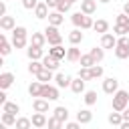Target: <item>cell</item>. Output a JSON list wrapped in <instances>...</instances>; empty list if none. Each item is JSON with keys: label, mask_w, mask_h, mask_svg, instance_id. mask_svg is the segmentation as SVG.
<instances>
[{"label": "cell", "mask_w": 129, "mask_h": 129, "mask_svg": "<svg viewBox=\"0 0 129 129\" xmlns=\"http://www.w3.org/2000/svg\"><path fill=\"white\" fill-rule=\"evenodd\" d=\"M113 32H115L117 36H127V32H129V26H121V24H115Z\"/></svg>", "instance_id": "cell-38"}, {"label": "cell", "mask_w": 129, "mask_h": 129, "mask_svg": "<svg viewBox=\"0 0 129 129\" xmlns=\"http://www.w3.org/2000/svg\"><path fill=\"white\" fill-rule=\"evenodd\" d=\"M32 109H34L36 113H46V111H48V101L42 99V97H40V99H34V101H32Z\"/></svg>", "instance_id": "cell-11"}, {"label": "cell", "mask_w": 129, "mask_h": 129, "mask_svg": "<svg viewBox=\"0 0 129 129\" xmlns=\"http://www.w3.org/2000/svg\"><path fill=\"white\" fill-rule=\"evenodd\" d=\"M83 99H85V105H87V107H93V105L97 103V93H95V91H87Z\"/></svg>", "instance_id": "cell-32"}, {"label": "cell", "mask_w": 129, "mask_h": 129, "mask_svg": "<svg viewBox=\"0 0 129 129\" xmlns=\"http://www.w3.org/2000/svg\"><path fill=\"white\" fill-rule=\"evenodd\" d=\"M64 129H81V123L79 121H69V123H64Z\"/></svg>", "instance_id": "cell-48"}, {"label": "cell", "mask_w": 129, "mask_h": 129, "mask_svg": "<svg viewBox=\"0 0 129 129\" xmlns=\"http://www.w3.org/2000/svg\"><path fill=\"white\" fill-rule=\"evenodd\" d=\"M69 42H71L73 46H77L79 42H83V32H81L79 28H75V30H71V32H69Z\"/></svg>", "instance_id": "cell-18"}, {"label": "cell", "mask_w": 129, "mask_h": 129, "mask_svg": "<svg viewBox=\"0 0 129 129\" xmlns=\"http://www.w3.org/2000/svg\"><path fill=\"white\" fill-rule=\"evenodd\" d=\"M14 127H16V129H30V127H32V121H30L28 117H18Z\"/></svg>", "instance_id": "cell-31"}, {"label": "cell", "mask_w": 129, "mask_h": 129, "mask_svg": "<svg viewBox=\"0 0 129 129\" xmlns=\"http://www.w3.org/2000/svg\"><path fill=\"white\" fill-rule=\"evenodd\" d=\"M30 44L32 46H44L46 44V36L42 34V32H32V36H30Z\"/></svg>", "instance_id": "cell-14"}, {"label": "cell", "mask_w": 129, "mask_h": 129, "mask_svg": "<svg viewBox=\"0 0 129 129\" xmlns=\"http://www.w3.org/2000/svg\"><path fill=\"white\" fill-rule=\"evenodd\" d=\"M58 62H60V60L52 58L50 54H46V56L42 58V64H44V69H48V71H56V69H58Z\"/></svg>", "instance_id": "cell-20"}, {"label": "cell", "mask_w": 129, "mask_h": 129, "mask_svg": "<svg viewBox=\"0 0 129 129\" xmlns=\"http://www.w3.org/2000/svg\"><path fill=\"white\" fill-rule=\"evenodd\" d=\"M12 46H14V48H24V46H26V38L12 36Z\"/></svg>", "instance_id": "cell-40"}, {"label": "cell", "mask_w": 129, "mask_h": 129, "mask_svg": "<svg viewBox=\"0 0 129 129\" xmlns=\"http://www.w3.org/2000/svg\"><path fill=\"white\" fill-rule=\"evenodd\" d=\"M22 6H24L26 10H34V8L38 6V0H22Z\"/></svg>", "instance_id": "cell-46"}, {"label": "cell", "mask_w": 129, "mask_h": 129, "mask_svg": "<svg viewBox=\"0 0 129 129\" xmlns=\"http://www.w3.org/2000/svg\"><path fill=\"white\" fill-rule=\"evenodd\" d=\"M77 121H79L81 125H85V123H91V121H93V113H91L89 109H81V111L77 113Z\"/></svg>", "instance_id": "cell-16"}, {"label": "cell", "mask_w": 129, "mask_h": 129, "mask_svg": "<svg viewBox=\"0 0 129 129\" xmlns=\"http://www.w3.org/2000/svg\"><path fill=\"white\" fill-rule=\"evenodd\" d=\"M93 24H95V22H93V18L85 14V18H83V22H81V28H83V30H87V28H93Z\"/></svg>", "instance_id": "cell-42"}, {"label": "cell", "mask_w": 129, "mask_h": 129, "mask_svg": "<svg viewBox=\"0 0 129 129\" xmlns=\"http://www.w3.org/2000/svg\"><path fill=\"white\" fill-rule=\"evenodd\" d=\"M117 46V38L115 34L107 32V34H101V48H115Z\"/></svg>", "instance_id": "cell-5"}, {"label": "cell", "mask_w": 129, "mask_h": 129, "mask_svg": "<svg viewBox=\"0 0 129 129\" xmlns=\"http://www.w3.org/2000/svg\"><path fill=\"white\" fill-rule=\"evenodd\" d=\"M12 36H18V38H26V28L24 26H16L12 30Z\"/></svg>", "instance_id": "cell-43"}, {"label": "cell", "mask_w": 129, "mask_h": 129, "mask_svg": "<svg viewBox=\"0 0 129 129\" xmlns=\"http://www.w3.org/2000/svg\"><path fill=\"white\" fill-rule=\"evenodd\" d=\"M79 77H81L83 81H91V79H93V77H91V69H83V67H81V69H79Z\"/></svg>", "instance_id": "cell-45"}, {"label": "cell", "mask_w": 129, "mask_h": 129, "mask_svg": "<svg viewBox=\"0 0 129 129\" xmlns=\"http://www.w3.org/2000/svg\"><path fill=\"white\" fill-rule=\"evenodd\" d=\"M117 44H119V46L129 48V36H119V38H117Z\"/></svg>", "instance_id": "cell-47"}, {"label": "cell", "mask_w": 129, "mask_h": 129, "mask_svg": "<svg viewBox=\"0 0 129 129\" xmlns=\"http://www.w3.org/2000/svg\"><path fill=\"white\" fill-rule=\"evenodd\" d=\"M48 54L52 56V58H56V60H60V58H64L67 56V52H64V48L58 44V46H52V48H48Z\"/></svg>", "instance_id": "cell-22"}, {"label": "cell", "mask_w": 129, "mask_h": 129, "mask_svg": "<svg viewBox=\"0 0 129 129\" xmlns=\"http://www.w3.org/2000/svg\"><path fill=\"white\" fill-rule=\"evenodd\" d=\"M10 50H12V42H8V38L2 34L0 36V54L6 56V54H10Z\"/></svg>", "instance_id": "cell-19"}, {"label": "cell", "mask_w": 129, "mask_h": 129, "mask_svg": "<svg viewBox=\"0 0 129 129\" xmlns=\"http://www.w3.org/2000/svg\"><path fill=\"white\" fill-rule=\"evenodd\" d=\"M121 115H123V121H129V109H125Z\"/></svg>", "instance_id": "cell-51"}, {"label": "cell", "mask_w": 129, "mask_h": 129, "mask_svg": "<svg viewBox=\"0 0 129 129\" xmlns=\"http://www.w3.org/2000/svg\"><path fill=\"white\" fill-rule=\"evenodd\" d=\"M127 105H129V93L123 91V89H119V91L113 95V111L123 113V111L127 109Z\"/></svg>", "instance_id": "cell-1"}, {"label": "cell", "mask_w": 129, "mask_h": 129, "mask_svg": "<svg viewBox=\"0 0 129 129\" xmlns=\"http://www.w3.org/2000/svg\"><path fill=\"white\" fill-rule=\"evenodd\" d=\"M103 91H105L107 95H115V93L119 91V81H117L115 77L105 79V81H103Z\"/></svg>", "instance_id": "cell-3"}, {"label": "cell", "mask_w": 129, "mask_h": 129, "mask_svg": "<svg viewBox=\"0 0 129 129\" xmlns=\"http://www.w3.org/2000/svg\"><path fill=\"white\" fill-rule=\"evenodd\" d=\"M52 113H54L52 117H56L58 121H62V123H67V119H69V109H67V107H56V109H54Z\"/></svg>", "instance_id": "cell-26"}, {"label": "cell", "mask_w": 129, "mask_h": 129, "mask_svg": "<svg viewBox=\"0 0 129 129\" xmlns=\"http://www.w3.org/2000/svg\"><path fill=\"white\" fill-rule=\"evenodd\" d=\"M28 93H30V97H36V99H40V97H42V83H40V81H34V83H30V87H28Z\"/></svg>", "instance_id": "cell-15"}, {"label": "cell", "mask_w": 129, "mask_h": 129, "mask_svg": "<svg viewBox=\"0 0 129 129\" xmlns=\"http://www.w3.org/2000/svg\"><path fill=\"white\" fill-rule=\"evenodd\" d=\"M97 10V0H81V12L91 16L93 12Z\"/></svg>", "instance_id": "cell-7"}, {"label": "cell", "mask_w": 129, "mask_h": 129, "mask_svg": "<svg viewBox=\"0 0 129 129\" xmlns=\"http://www.w3.org/2000/svg\"><path fill=\"white\" fill-rule=\"evenodd\" d=\"M62 125H64V123H62V121H58L56 117H48V123H46V127H48V129H62Z\"/></svg>", "instance_id": "cell-36"}, {"label": "cell", "mask_w": 129, "mask_h": 129, "mask_svg": "<svg viewBox=\"0 0 129 129\" xmlns=\"http://www.w3.org/2000/svg\"><path fill=\"white\" fill-rule=\"evenodd\" d=\"M44 36H46V42L48 44H52V46H58L60 42H62V34L58 32V28L56 26H46L44 28Z\"/></svg>", "instance_id": "cell-2"}, {"label": "cell", "mask_w": 129, "mask_h": 129, "mask_svg": "<svg viewBox=\"0 0 129 129\" xmlns=\"http://www.w3.org/2000/svg\"><path fill=\"white\" fill-rule=\"evenodd\" d=\"M48 6H46V2H38V6L34 8V16L38 18V20H42V18H48Z\"/></svg>", "instance_id": "cell-9"}, {"label": "cell", "mask_w": 129, "mask_h": 129, "mask_svg": "<svg viewBox=\"0 0 129 129\" xmlns=\"http://www.w3.org/2000/svg\"><path fill=\"white\" fill-rule=\"evenodd\" d=\"M69 2H71V4H75V2H79V0H69Z\"/></svg>", "instance_id": "cell-55"}, {"label": "cell", "mask_w": 129, "mask_h": 129, "mask_svg": "<svg viewBox=\"0 0 129 129\" xmlns=\"http://www.w3.org/2000/svg\"><path fill=\"white\" fill-rule=\"evenodd\" d=\"M42 99H46V101H56V99H58V87L42 85Z\"/></svg>", "instance_id": "cell-4"}, {"label": "cell", "mask_w": 129, "mask_h": 129, "mask_svg": "<svg viewBox=\"0 0 129 129\" xmlns=\"http://www.w3.org/2000/svg\"><path fill=\"white\" fill-rule=\"evenodd\" d=\"M54 81H56V87H58V89L71 87V83H73V79H71L69 75H64V73H58V75L54 77Z\"/></svg>", "instance_id": "cell-10"}, {"label": "cell", "mask_w": 129, "mask_h": 129, "mask_svg": "<svg viewBox=\"0 0 129 129\" xmlns=\"http://www.w3.org/2000/svg\"><path fill=\"white\" fill-rule=\"evenodd\" d=\"M99 2H101V4H109L111 0H99Z\"/></svg>", "instance_id": "cell-54"}, {"label": "cell", "mask_w": 129, "mask_h": 129, "mask_svg": "<svg viewBox=\"0 0 129 129\" xmlns=\"http://www.w3.org/2000/svg\"><path fill=\"white\" fill-rule=\"evenodd\" d=\"M2 113H12V115H16V113H20V105H18V103L8 101V103H4V105H2Z\"/></svg>", "instance_id": "cell-25"}, {"label": "cell", "mask_w": 129, "mask_h": 129, "mask_svg": "<svg viewBox=\"0 0 129 129\" xmlns=\"http://www.w3.org/2000/svg\"><path fill=\"white\" fill-rule=\"evenodd\" d=\"M91 77H93V79H99V77H103V67H99V64L91 67Z\"/></svg>", "instance_id": "cell-44"}, {"label": "cell", "mask_w": 129, "mask_h": 129, "mask_svg": "<svg viewBox=\"0 0 129 129\" xmlns=\"http://www.w3.org/2000/svg\"><path fill=\"white\" fill-rule=\"evenodd\" d=\"M109 123H111V125H117V127H119V125L123 123V115H121L119 111L111 113V115H109Z\"/></svg>", "instance_id": "cell-33"}, {"label": "cell", "mask_w": 129, "mask_h": 129, "mask_svg": "<svg viewBox=\"0 0 129 129\" xmlns=\"http://www.w3.org/2000/svg\"><path fill=\"white\" fill-rule=\"evenodd\" d=\"M0 28H2V30H14V28H16L14 16H2V18H0Z\"/></svg>", "instance_id": "cell-13"}, {"label": "cell", "mask_w": 129, "mask_h": 129, "mask_svg": "<svg viewBox=\"0 0 129 129\" xmlns=\"http://www.w3.org/2000/svg\"><path fill=\"white\" fill-rule=\"evenodd\" d=\"M93 28H95L97 32H101V34H107V32H109V22H107V20H97V22L93 24Z\"/></svg>", "instance_id": "cell-29"}, {"label": "cell", "mask_w": 129, "mask_h": 129, "mask_svg": "<svg viewBox=\"0 0 129 129\" xmlns=\"http://www.w3.org/2000/svg\"><path fill=\"white\" fill-rule=\"evenodd\" d=\"M71 91L77 93V95L85 93V81H83L81 77H79V79H73V83H71Z\"/></svg>", "instance_id": "cell-21"}, {"label": "cell", "mask_w": 129, "mask_h": 129, "mask_svg": "<svg viewBox=\"0 0 129 129\" xmlns=\"http://www.w3.org/2000/svg\"><path fill=\"white\" fill-rule=\"evenodd\" d=\"M123 14H127V16H129V2H125V4H123Z\"/></svg>", "instance_id": "cell-52"}, {"label": "cell", "mask_w": 129, "mask_h": 129, "mask_svg": "<svg viewBox=\"0 0 129 129\" xmlns=\"http://www.w3.org/2000/svg\"><path fill=\"white\" fill-rule=\"evenodd\" d=\"M81 50L77 48V46H71L69 50H67V60H71V62H77V60H81Z\"/></svg>", "instance_id": "cell-23"}, {"label": "cell", "mask_w": 129, "mask_h": 129, "mask_svg": "<svg viewBox=\"0 0 129 129\" xmlns=\"http://www.w3.org/2000/svg\"><path fill=\"white\" fill-rule=\"evenodd\" d=\"M115 56H117V58H121V60H123V58H127V56H129V48H125V46H119V44H117V46H115Z\"/></svg>", "instance_id": "cell-35"}, {"label": "cell", "mask_w": 129, "mask_h": 129, "mask_svg": "<svg viewBox=\"0 0 129 129\" xmlns=\"http://www.w3.org/2000/svg\"><path fill=\"white\" fill-rule=\"evenodd\" d=\"M36 79H38L42 85H48V81H52L54 77H52V71H48V69H42V71L36 75Z\"/></svg>", "instance_id": "cell-24"}, {"label": "cell", "mask_w": 129, "mask_h": 129, "mask_svg": "<svg viewBox=\"0 0 129 129\" xmlns=\"http://www.w3.org/2000/svg\"><path fill=\"white\" fill-rule=\"evenodd\" d=\"M6 16V2H0V18Z\"/></svg>", "instance_id": "cell-50"}, {"label": "cell", "mask_w": 129, "mask_h": 129, "mask_svg": "<svg viewBox=\"0 0 129 129\" xmlns=\"http://www.w3.org/2000/svg\"><path fill=\"white\" fill-rule=\"evenodd\" d=\"M119 129H129V121H123V123L119 125Z\"/></svg>", "instance_id": "cell-53"}, {"label": "cell", "mask_w": 129, "mask_h": 129, "mask_svg": "<svg viewBox=\"0 0 129 129\" xmlns=\"http://www.w3.org/2000/svg\"><path fill=\"white\" fill-rule=\"evenodd\" d=\"M42 69H44L42 60H30V64H28V73H30V75H38Z\"/></svg>", "instance_id": "cell-28"}, {"label": "cell", "mask_w": 129, "mask_h": 129, "mask_svg": "<svg viewBox=\"0 0 129 129\" xmlns=\"http://www.w3.org/2000/svg\"><path fill=\"white\" fill-rule=\"evenodd\" d=\"M58 2H60V0H46V6H48V8H56Z\"/></svg>", "instance_id": "cell-49"}, {"label": "cell", "mask_w": 129, "mask_h": 129, "mask_svg": "<svg viewBox=\"0 0 129 129\" xmlns=\"http://www.w3.org/2000/svg\"><path fill=\"white\" fill-rule=\"evenodd\" d=\"M2 125H16V115H12V113H2Z\"/></svg>", "instance_id": "cell-34"}, {"label": "cell", "mask_w": 129, "mask_h": 129, "mask_svg": "<svg viewBox=\"0 0 129 129\" xmlns=\"http://www.w3.org/2000/svg\"><path fill=\"white\" fill-rule=\"evenodd\" d=\"M12 83H14V75H12V73H2V75H0V89H2V91L8 89Z\"/></svg>", "instance_id": "cell-17"}, {"label": "cell", "mask_w": 129, "mask_h": 129, "mask_svg": "<svg viewBox=\"0 0 129 129\" xmlns=\"http://www.w3.org/2000/svg\"><path fill=\"white\" fill-rule=\"evenodd\" d=\"M71 6H73V4H71L69 0H60V2H58V6H56V12L64 14V12H69V10H71Z\"/></svg>", "instance_id": "cell-37"}, {"label": "cell", "mask_w": 129, "mask_h": 129, "mask_svg": "<svg viewBox=\"0 0 129 129\" xmlns=\"http://www.w3.org/2000/svg\"><path fill=\"white\" fill-rule=\"evenodd\" d=\"M26 54H28L30 60H42V58H44V50H42L40 46H32V44L26 48Z\"/></svg>", "instance_id": "cell-6"}, {"label": "cell", "mask_w": 129, "mask_h": 129, "mask_svg": "<svg viewBox=\"0 0 129 129\" xmlns=\"http://www.w3.org/2000/svg\"><path fill=\"white\" fill-rule=\"evenodd\" d=\"M79 62H81V67H83V69H91V67H95V64H97V62H95V58H93L91 54H83Z\"/></svg>", "instance_id": "cell-30"}, {"label": "cell", "mask_w": 129, "mask_h": 129, "mask_svg": "<svg viewBox=\"0 0 129 129\" xmlns=\"http://www.w3.org/2000/svg\"><path fill=\"white\" fill-rule=\"evenodd\" d=\"M89 54L95 58V62H101V60H103V56H105V48H101V46H99V48H97V46H93V48L89 50Z\"/></svg>", "instance_id": "cell-27"}, {"label": "cell", "mask_w": 129, "mask_h": 129, "mask_svg": "<svg viewBox=\"0 0 129 129\" xmlns=\"http://www.w3.org/2000/svg\"><path fill=\"white\" fill-rule=\"evenodd\" d=\"M83 18H85V14H83V12H75V14L71 16V20H73V24H75L77 28L81 26V22H83Z\"/></svg>", "instance_id": "cell-39"}, {"label": "cell", "mask_w": 129, "mask_h": 129, "mask_svg": "<svg viewBox=\"0 0 129 129\" xmlns=\"http://www.w3.org/2000/svg\"><path fill=\"white\" fill-rule=\"evenodd\" d=\"M30 121H32V125H34L36 129H42V127H46V123H48V119H46L44 113H34V115L30 117Z\"/></svg>", "instance_id": "cell-8"}, {"label": "cell", "mask_w": 129, "mask_h": 129, "mask_svg": "<svg viewBox=\"0 0 129 129\" xmlns=\"http://www.w3.org/2000/svg\"><path fill=\"white\" fill-rule=\"evenodd\" d=\"M115 24L129 26V16H127V14H117V18H115Z\"/></svg>", "instance_id": "cell-41"}, {"label": "cell", "mask_w": 129, "mask_h": 129, "mask_svg": "<svg viewBox=\"0 0 129 129\" xmlns=\"http://www.w3.org/2000/svg\"><path fill=\"white\" fill-rule=\"evenodd\" d=\"M62 22H64V16H62L60 12H56V10H54V12H50V14H48V24H50V26H56V28H58Z\"/></svg>", "instance_id": "cell-12"}]
</instances>
